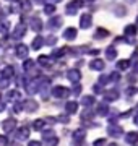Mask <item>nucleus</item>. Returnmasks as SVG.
Returning a JSON list of instances; mask_svg holds the SVG:
<instances>
[{
    "instance_id": "obj_5",
    "label": "nucleus",
    "mask_w": 138,
    "mask_h": 146,
    "mask_svg": "<svg viewBox=\"0 0 138 146\" xmlns=\"http://www.w3.org/2000/svg\"><path fill=\"white\" fill-rule=\"evenodd\" d=\"M90 25H91V15H88V13L81 15V18H80V28L81 29L90 28Z\"/></svg>"
},
{
    "instance_id": "obj_23",
    "label": "nucleus",
    "mask_w": 138,
    "mask_h": 146,
    "mask_svg": "<svg viewBox=\"0 0 138 146\" xmlns=\"http://www.w3.org/2000/svg\"><path fill=\"white\" fill-rule=\"evenodd\" d=\"M42 42H44L42 37H36L34 39V44H33V49H39V47L42 46Z\"/></svg>"
},
{
    "instance_id": "obj_2",
    "label": "nucleus",
    "mask_w": 138,
    "mask_h": 146,
    "mask_svg": "<svg viewBox=\"0 0 138 146\" xmlns=\"http://www.w3.org/2000/svg\"><path fill=\"white\" fill-rule=\"evenodd\" d=\"M15 127H16V120L15 119H7L3 123H2V130L3 131H11V130H15Z\"/></svg>"
},
{
    "instance_id": "obj_37",
    "label": "nucleus",
    "mask_w": 138,
    "mask_h": 146,
    "mask_svg": "<svg viewBox=\"0 0 138 146\" xmlns=\"http://www.w3.org/2000/svg\"><path fill=\"white\" fill-rule=\"evenodd\" d=\"M28 146H39V141H29Z\"/></svg>"
},
{
    "instance_id": "obj_18",
    "label": "nucleus",
    "mask_w": 138,
    "mask_h": 146,
    "mask_svg": "<svg viewBox=\"0 0 138 146\" xmlns=\"http://www.w3.org/2000/svg\"><path fill=\"white\" fill-rule=\"evenodd\" d=\"M127 141H128V143H135V141H138V133H137V131L128 133V135H127Z\"/></svg>"
},
{
    "instance_id": "obj_26",
    "label": "nucleus",
    "mask_w": 138,
    "mask_h": 146,
    "mask_svg": "<svg viewBox=\"0 0 138 146\" xmlns=\"http://www.w3.org/2000/svg\"><path fill=\"white\" fill-rule=\"evenodd\" d=\"M34 128H36V130H42L44 128V120H36V122H34Z\"/></svg>"
},
{
    "instance_id": "obj_4",
    "label": "nucleus",
    "mask_w": 138,
    "mask_h": 146,
    "mask_svg": "<svg viewBox=\"0 0 138 146\" xmlns=\"http://www.w3.org/2000/svg\"><path fill=\"white\" fill-rule=\"evenodd\" d=\"M78 7H81L80 0H73V2H70L68 5H67V13H68V15H75V11H76Z\"/></svg>"
},
{
    "instance_id": "obj_25",
    "label": "nucleus",
    "mask_w": 138,
    "mask_h": 146,
    "mask_svg": "<svg viewBox=\"0 0 138 146\" xmlns=\"http://www.w3.org/2000/svg\"><path fill=\"white\" fill-rule=\"evenodd\" d=\"M98 114H99V115H106V114H107V106H106V104H101V106H99Z\"/></svg>"
},
{
    "instance_id": "obj_21",
    "label": "nucleus",
    "mask_w": 138,
    "mask_h": 146,
    "mask_svg": "<svg viewBox=\"0 0 138 146\" xmlns=\"http://www.w3.org/2000/svg\"><path fill=\"white\" fill-rule=\"evenodd\" d=\"M39 63H41L42 67H49V65H50V60H49V57L42 55V57H39Z\"/></svg>"
},
{
    "instance_id": "obj_36",
    "label": "nucleus",
    "mask_w": 138,
    "mask_h": 146,
    "mask_svg": "<svg viewBox=\"0 0 138 146\" xmlns=\"http://www.w3.org/2000/svg\"><path fill=\"white\" fill-rule=\"evenodd\" d=\"M73 93H75V94L81 93V86H78V84H76V86H75V88H73Z\"/></svg>"
},
{
    "instance_id": "obj_14",
    "label": "nucleus",
    "mask_w": 138,
    "mask_h": 146,
    "mask_svg": "<svg viewBox=\"0 0 138 146\" xmlns=\"http://www.w3.org/2000/svg\"><path fill=\"white\" fill-rule=\"evenodd\" d=\"M25 31H26V29H25V26H23V25H20V26H16L15 33H13V37H16V39H18V37H21L23 34H25Z\"/></svg>"
},
{
    "instance_id": "obj_35",
    "label": "nucleus",
    "mask_w": 138,
    "mask_h": 146,
    "mask_svg": "<svg viewBox=\"0 0 138 146\" xmlns=\"http://www.w3.org/2000/svg\"><path fill=\"white\" fill-rule=\"evenodd\" d=\"M135 93H137V89H135V88H128L127 89V94H130V96H133Z\"/></svg>"
},
{
    "instance_id": "obj_38",
    "label": "nucleus",
    "mask_w": 138,
    "mask_h": 146,
    "mask_svg": "<svg viewBox=\"0 0 138 146\" xmlns=\"http://www.w3.org/2000/svg\"><path fill=\"white\" fill-rule=\"evenodd\" d=\"M133 70H135V73H138V62L133 65Z\"/></svg>"
},
{
    "instance_id": "obj_39",
    "label": "nucleus",
    "mask_w": 138,
    "mask_h": 146,
    "mask_svg": "<svg viewBox=\"0 0 138 146\" xmlns=\"http://www.w3.org/2000/svg\"><path fill=\"white\" fill-rule=\"evenodd\" d=\"M3 109H5V106H3V102H0V112H2Z\"/></svg>"
},
{
    "instance_id": "obj_42",
    "label": "nucleus",
    "mask_w": 138,
    "mask_h": 146,
    "mask_svg": "<svg viewBox=\"0 0 138 146\" xmlns=\"http://www.w3.org/2000/svg\"><path fill=\"white\" fill-rule=\"evenodd\" d=\"M137 107H138V106H137Z\"/></svg>"
},
{
    "instance_id": "obj_3",
    "label": "nucleus",
    "mask_w": 138,
    "mask_h": 146,
    "mask_svg": "<svg viewBox=\"0 0 138 146\" xmlns=\"http://www.w3.org/2000/svg\"><path fill=\"white\" fill-rule=\"evenodd\" d=\"M52 94L55 98H64V96H68L70 91L67 88H64V86H55V88L52 89Z\"/></svg>"
},
{
    "instance_id": "obj_27",
    "label": "nucleus",
    "mask_w": 138,
    "mask_h": 146,
    "mask_svg": "<svg viewBox=\"0 0 138 146\" xmlns=\"http://www.w3.org/2000/svg\"><path fill=\"white\" fill-rule=\"evenodd\" d=\"M85 138V131L80 130V131H75V140L78 141V140H83Z\"/></svg>"
},
{
    "instance_id": "obj_6",
    "label": "nucleus",
    "mask_w": 138,
    "mask_h": 146,
    "mask_svg": "<svg viewBox=\"0 0 138 146\" xmlns=\"http://www.w3.org/2000/svg\"><path fill=\"white\" fill-rule=\"evenodd\" d=\"M90 67H91V70H96V72H101L102 68H104V60H101V58H96V60H91Z\"/></svg>"
},
{
    "instance_id": "obj_13",
    "label": "nucleus",
    "mask_w": 138,
    "mask_h": 146,
    "mask_svg": "<svg viewBox=\"0 0 138 146\" xmlns=\"http://www.w3.org/2000/svg\"><path fill=\"white\" fill-rule=\"evenodd\" d=\"M104 98H106V101H115L119 99V93L117 91H109V93L104 94Z\"/></svg>"
},
{
    "instance_id": "obj_10",
    "label": "nucleus",
    "mask_w": 138,
    "mask_h": 146,
    "mask_svg": "<svg viewBox=\"0 0 138 146\" xmlns=\"http://www.w3.org/2000/svg\"><path fill=\"white\" fill-rule=\"evenodd\" d=\"M64 37L65 39H68V41L75 39V37H76V29H75V28H68V29L64 33Z\"/></svg>"
},
{
    "instance_id": "obj_8",
    "label": "nucleus",
    "mask_w": 138,
    "mask_h": 146,
    "mask_svg": "<svg viewBox=\"0 0 138 146\" xmlns=\"http://www.w3.org/2000/svg\"><path fill=\"white\" fill-rule=\"evenodd\" d=\"M28 136H29V128H28V127H21V128L18 130L16 138H18V140H26Z\"/></svg>"
},
{
    "instance_id": "obj_29",
    "label": "nucleus",
    "mask_w": 138,
    "mask_h": 146,
    "mask_svg": "<svg viewBox=\"0 0 138 146\" xmlns=\"http://www.w3.org/2000/svg\"><path fill=\"white\" fill-rule=\"evenodd\" d=\"M107 34H109V33H107L106 29H102V28H99L98 33H96V36H98V37H104V36H107Z\"/></svg>"
},
{
    "instance_id": "obj_17",
    "label": "nucleus",
    "mask_w": 138,
    "mask_h": 146,
    "mask_svg": "<svg viewBox=\"0 0 138 146\" xmlns=\"http://www.w3.org/2000/svg\"><path fill=\"white\" fill-rule=\"evenodd\" d=\"M60 25H62V18H52V20H50V23H49V26L50 28H57V26H60Z\"/></svg>"
},
{
    "instance_id": "obj_12",
    "label": "nucleus",
    "mask_w": 138,
    "mask_h": 146,
    "mask_svg": "<svg viewBox=\"0 0 138 146\" xmlns=\"http://www.w3.org/2000/svg\"><path fill=\"white\" fill-rule=\"evenodd\" d=\"M76 107H78V104L73 102V101H72V102H67V106H65V109H67L68 114H75V112H76Z\"/></svg>"
},
{
    "instance_id": "obj_32",
    "label": "nucleus",
    "mask_w": 138,
    "mask_h": 146,
    "mask_svg": "<svg viewBox=\"0 0 138 146\" xmlns=\"http://www.w3.org/2000/svg\"><path fill=\"white\" fill-rule=\"evenodd\" d=\"M55 11V7L54 5H47L46 7V13H54Z\"/></svg>"
},
{
    "instance_id": "obj_15",
    "label": "nucleus",
    "mask_w": 138,
    "mask_h": 146,
    "mask_svg": "<svg viewBox=\"0 0 138 146\" xmlns=\"http://www.w3.org/2000/svg\"><path fill=\"white\" fill-rule=\"evenodd\" d=\"M31 28L34 29V31H39V29L42 28V23L39 21V18H33V21H31Z\"/></svg>"
},
{
    "instance_id": "obj_24",
    "label": "nucleus",
    "mask_w": 138,
    "mask_h": 146,
    "mask_svg": "<svg viewBox=\"0 0 138 146\" xmlns=\"http://www.w3.org/2000/svg\"><path fill=\"white\" fill-rule=\"evenodd\" d=\"M13 73H15V70H13V68H11V67H7L5 70H3V73H2V75H3L5 78H8V76H11Z\"/></svg>"
},
{
    "instance_id": "obj_33",
    "label": "nucleus",
    "mask_w": 138,
    "mask_h": 146,
    "mask_svg": "<svg viewBox=\"0 0 138 146\" xmlns=\"http://www.w3.org/2000/svg\"><path fill=\"white\" fill-rule=\"evenodd\" d=\"M58 120L64 122V123H68V117H67V115H58Z\"/></svg>"
},
{
    "instance_id": "obj_11",
    "label": "nucleus",
    "mask_w": 138,
    "mask_h": 146,
    "mask_svg": "<svg viewBox=\"0 0 138 146\" xmlns=\"http://www.w3.org/2000/svg\"><path fill=\"white\" fill-rule=\"evenodd\" d=\"M107 131H109V135H112V136H120L122 135V128H120V127H115V125H111Z\"/></svg>"
},
{
    "instance_id": "obj_22",
    "label": "nucleus",
    "mask_w": 138,
    "mask_h": 146,
    "mask_svg": "<svg viewBox=\"0 0 138 146\" xmlns=\"http://www.w3.org/2000/svg\"><path fill=\"white\" fill-rule=\"evenodd\" d=\"M106 55H107L109 60H112V58L115 57V49H114V47H109V49L106 50Z\"/></svg>"
},
{
    "instance_id": "obj_40",
    "label": "nucleus",
    "mask_w": 138,
    "mask_h": 146,
    "mask_svg": "<svg viewBox=\"0 0 138 146\" xmlns=\"http://www.w3.org/2000/svg\"><path fill=\"white\" fill-rule=\"evenodd\" d=\"M109 146H117V145H115V143H111V145H109Z\"/></svg>"
},
{
    "instance_id": "obj_34",
    "label": "nucleus",
    "mask_w": 138,
    "mask_h": 146,
    "mask_svg": "<svg viewBox=\"0 0 138 146\" xmlns=\"http://www.w3.org/2000/svg\"><path fill=\"white\" fill-rule=\"evenodd\" d=\"M25 68H26V70H31V68H33V62H31V60L25 62Z\"/></svg>"
},
{
    "instance_id": "obj_1",
    "label": "nucleus",
    "mask_w": 138,
    "mask_h": 146,
    "mask_svg": "<svg viewBox=\"0 0 138 146\" xmlns=\"http://www.w3.org/2000/svg\"><path fill=\"white\" fill-rule=\"evenodd\" d=\"M67 78H68L70 81H73V83L80 81V78H81L80 70H76V68H72V70H68V72H67Z\"/></svg>"
},
{
    "instance_id": "obj_20",
    "label": "nucleus",
    "mask_w": 138,
    "mask_h": 146,
    "mask_svg": "<svg viewBox=\"0 0 138 146\" xmlns=\"http://www.w3.org/2000/svg\"><path fill=\"white\" fill-rule=\"evenodd\" d=\"M130 67V62L128 60H120V62L117 63V68H120V70H127Z\"/></svg>"
},
{
    "instance_id": "obj_31",
    "label": "nucleus",
    "mask_w": 138,
    "mask_h": 146,
    "mask_svg": "<svg viewBox=\"0 0 138 146\" xmlns=\"http://www.w3.org/2000/svg\"><path fill=\"white\" fill-rule=\"evenodd\" d=\"M109 78H111L112 81H119V80H120V75H119V73H112Z\"/></svg>"
},
{
    "instance_id": "obj_16",
    "label": "nucleus",
    "mask_w": 138,
    "mask_h": 146,
    "mask_svg": "<svg viewBox=\"0 0 138 146\" xmlns=\"http://www.w3.org/2000/svg\"><path fill=\"white\" fill-rule=\"evenodd\" d=\"M125 34H127V36H135V34H137V26H132V25H128L127 28H125Z\"/></svg>"
},
{
    "instance_id": "obj_28",
    "label": "nucleus",
    "mask_w": 138,
    "mask_h": 146,
    "mask_svg": "<svg viewBox=\"0 0 138 146\" xmlns=\"http://www.w3.org/2000/svg\"><path fill=\"white\" fill-rule=\"evenodd\" d=\"M20 98V93L18 91H10L8 93V99H18Z\"/></svg>"
},
{
    "instance_id": "obj_41",
    "label": "nucleus",
    "mask_w": 138,
    "mask_h": 146,
    "mask_svg": "<svg viewBox=\"0 0 138 146\" xmlns=\"http://www.w3.org/2000/svg\"><path fill=\"white\" fill-rule=\"evenodd\" d=\"M54 2H60V0H54Z\"/></svg>"
},
{
    "instance_id": "obj_9",
    "label": "nucleus",
    "mask_w": 138,
    "mask_h": 146,
    "mask_svg": "<svg viewBox=\"0 0 138 146\" xmlns=\"http://www.w3.org/2000/svg\"><path fill=\"white\" fill-rule=\"evenodd\" d=\"M16 55H18L20 58H25L28 55V47L23 46V44H20V46L16 47Z\"/></svg>"
},
{
    "instance_id": "obj_7",
    "label": "nucleus",
    "mask_w": 138,
    "mask_h": 146,
    "mask_svg": "<svg viewBox=\"0 0 138 146\" xmlns=\"http://www.w3.org/2000/svg\"><path fill=\"white\" fill-rule=\"evenodd\" d=\"M25 107H26L28 112H36L37 109V102L34 99H28L26 102H25Z\"/></svg>"
},
{
    "instance_id": "obj_19",
    "label": "nucleus",
    "mask_w": 138,
    "mask_h": 146,
    "mask_svg": "<svg viewBox=\"0 0 138 146\" xmlns=\"http://www.w3.org/2000/svg\"><path fill=\"white\" fill-rule=\"evenodd\" d=\"M81 102H83L85 106H93L94 104V98H93V96H86V98L81 99Z\"/></svg>"
},
{
    "instance_id": "obj_30",
    "label": "nucleus",
    "mask_w": 138,
    "mask_h": 146,
    "mask_svg": "<svg viewBox=\"0 0 138 146\" xmlns=\"http://www.w3.org/2000/svg\"><path fill=\"white\" fill-rule=\"evenodd\" d=\"M93 146H106V140H104V138H101V140H96L94 143H93Z\"/></svg>"
}]
</instances>
